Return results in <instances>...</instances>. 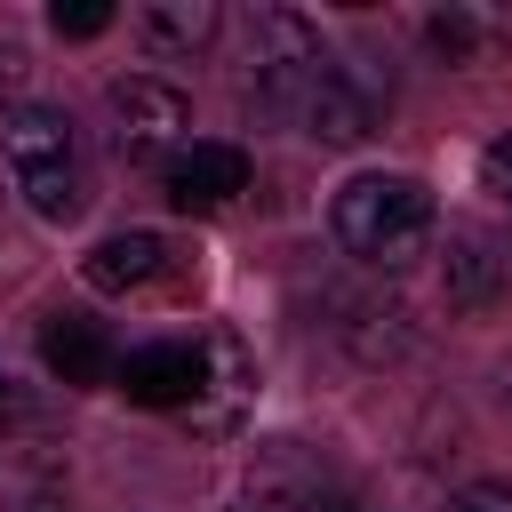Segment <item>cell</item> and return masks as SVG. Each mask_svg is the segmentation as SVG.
<instances>
[{
	"instance_id": "6da1fadb",
	"label": "cell",
	"mask_w": 512,
	"mask_h": 512,
	"mask_svg": "<svg viewBox=\"0 0 512 512\" xmlns=\"http://www.w3.org/2000/svg\"><path fill=\"white\" fill-rule=\"evenodd\" d=\"M0 160H8V184L24 192L32 216L72 224V216L88 208V160H80V136H72L64 112L16 104V112L0 120Z\"/></svg>"
},
{
	"instance_id": "7a4b0ae2",
	"label": "cell",
	"mask_w": 512,
	"mask_h": 512,
	"mask_svg": "<svg viewBox=\"0 0 512 512\" xmlns=\"http://www.w3.org/2000/svg\"><path fill=\"white\" fill-rule=\"evenodd\" d=\"M336 240L344 256L376 264V272H408L432 248V192L416 176H352L336 192Z\"/></svg>"
},
{
	"instance_id": "3957f363",
	"label": "cell",
	"mask_w": 512,
	"mask_h": 512,
	"mask_svg": "<svg viewBox=\"0 0 512 512\" xmlns=\"http://www.w3.org/2000/svg\"><path fill=\"white\" fill-rule=\"evenodd\" d=\"M184 128H192V104L184 88L152 80V72H128L104 88V144L128 160V168H168L184 152Z\"/></svg>"
},
{
	"instance_id": "277c9868",
	"label": "cell",
	"mask_w": 512,
	"mask_h": 512,
	"mask_svg": "<svg viewBox=\"0 0 512 512\" xmlns=\"http://www.w3.org/2000/svg\"><path fill=\"white\" fill-rule=\"evenodd\" d=\"M248 88H256V104L264 112H288L296 104V88L328 64V48H320V32L296 16V8H256L248 16Z\"/></svg>"
},
{
	"instance_id": "5b68a950",
	"label": "cell",
	"mask_w": 512,
	"mask_h": 512,
	"mask_svg": "<svg viewBox=\"0 0 512 512\" xmlns=\"http://www.w3.org/2000/svg\"><path fill=\"white\" fill-rule=\"evenodd\" d=\"M248 152L240 144H216V136H192L168 168H160V192H168V208H184V216H216V208H232L240 192H248Z\"/></svg>"
},
{
	"instance_id": "8992f818",
	"label": "cell",
	"mask_w": 512,
	"mask_h": 512,
	"mask_svg": "<svg viewBox=\"0 0 512 512\" xmlns=\"http://www.w3.org/2000/svg\"><path fill=\"white\" fill-rule=\"evenodd\" d=\"M288 120H296L312 144H360V136L376 128V96H368V80H360V72H344V64H320V72L296 88Z\"/></svg>"
},
{
	"instance_id": "52a82bcc",
	"label": "cell",
	"mask_w": 512,
	"mask_h": 512,
	"mask_svg": "<svg viewBox=\"0 0 512 512\" xmlns=\"http://www.w3.org/2000/svg\"><path fill=\"white\" fill-rule=\"evenodd\" d=\"M112 392H128L136 408H192L208 392V344H136Z\"/></svg>"
},
{
	"instance_id": "ba28073f",
	"label": "cell",
	"mask_w": 512,
	"mask_h": 512,
	"mask_svg": "<svg viewBox=\"0 0 512 512\" xmlns=\"http://www.w3.org/2000/svg\"><path fill=\"white\" fill-rule=\"evenodd\" d=\"M440 288H448V304H464V312H488V304L512 288V256L496 248V232H480V224H456V232H448V256H440Z\"/></svg>"
},
{
	"instance_id": "9c48e42d",
	"label": "cell",
	"mask_w": 512,
	"mask_h": 512,
	"mask_svg": "<svg viewBox=\"0 0 512 512\" xmlns=\"http://www.w3.org/2000/svg\"><path fill=\"white\" fill-rule=\"evenodd\" d=\"M40 360H48V376L72 384V392H104V384L120 376L112 336H104L96 320H80V312H56V320L40 328Z\"/></svg>"
},
{
	"instance_id": "30bf717a",
	"label": "cell",
	"mask_w": 512,
	"mask_h": 512,
	"mask_svg": "<svg viewBox=\"0 0 512 512\" xmlns=\"http://www.w3.org/2000/svg\"><path fill=\"white\" fill-rule=\"evenodd\" d=\"M176 264V248L160 240V232H112L80 272H88V288H104V296H128V288H152L160 272Z\"/></svg>"
},
{
	"instance_id": "8fae6325",
	"label": "cell",
	"mask_w": 512,
	"mask_h": 512,
	"mask_svg": "<svg viewBox=\"0 0 512 512\" xmlns=\"http://www.w3.org/2000/svg\"><path fill=\"white\" fill-rule=\"evenodd\" d=\"M128 24H136L144 48H160V56H192L200 40H216V0H144Z\"/></svg>"
},
{
	"instance_id": "7c38bea8",
	"label": "cell",
	"mask_w": 512,
	"mask_h": 512,
	"mask_svg": "<svg viewBox=\"0 0 512 512\" xmlns=\"http://www.w3.org/2000/svg\"><path fill=\"white\" fill-rule=\"evenodd\" d=\"M112 0H56L48 8V24H56V40H96V32H112Z\"/></svg>"
},
{
	"instance_id": "4fadbf2b",
	"label": "cell",
	"mask_w": 512,
	"mask_h": 512,
	"mask_svg": "<svg viewBox=\"0 0 512 512\" xmlns=\"http://www.w3.org/2000/svg\"><path fill=\"white\" fill-rule=\"evenodd\" d=\"M240 512H344L328 488H256Z\"/></svg>"
},
{
	"instance_id": "5bb4252c",
	"label": "cell",
	"mask_w": 512,
	"mask_h": 512,
	"mask_svg": "<svg viewBox=\"0 0 512 512\" xmlns=\"http://www.w3.org/2000/svg\"><path fill=\"white\" fill-rule=\"evenodd\" d=\"M448 512H512V488L504 480H472V488L448 496Z\"/></svg>"
},
{
	"instance_id": "9a60e30c",
	"label": "cell",
	"mask_w": 512,
	"mask_h": 512,
	"mask_svg": "<svg viewBox=\"0 0 512 512\" xmlns=\"http://www.w3.org/2000/svg\"><path fill=\"white\" fill-rule=\"evenodd\" d=\"M480 176H488V192H504V200H512V136H496V144L480 152Z\"/></svg>"
},
{
	"instance_id": "2e32d148",
	"label": "cell",
	"mask_w": 512,
	"mask_h": 512,
	"mask_svg": "<svg viewBox=\"0 0 512 512\" xmlns=\"http://www.w3.org/2000/svg\"><path fill=\"white\" fill-rule=\"evenodd\" d=\"M424 32H432V48H440V56H464V48H472V24H464V16H432Z\"/></svg>"
},
{
	"instance_id": "e0dca14e",
	"label": "cell",
	"mask_w": 512,
	"mask_h": 512,
	"mask_svg": "<svg viewBox=\"0 0 512 512\" xmlns=\"http://www.w3.org/2000/svg\"><path fill=\"white\" fill-rule=\"evenodd\" d=\"M16 88H24V48H16V40H0V104H8Z\"/></svg>"
},
{
	"instance_id": "ac0fdd59",
	"label": "cell",
	"mask_w": 512,
	"mask_h": 512,
	"mask_svg": "<svg viewBox=\"0 0 512 512\" xmlns=\"http://www.w3.org/2000/svg\"><path fill=\"white\" fill-rule=\"evenodd\" d=\"M24 416H32V400H24V392H16V376L0 368V424H24Z\"/></svg>"
},
{
	"instance_id": "d6986e66",
	"label": "cell",
	"mask_w": 512,
	"mask_h": 512,
	"mask_svg": "<svg viewBox=\"0 0 512 512\" xmlns=\"http://www.w3.org/2000/svg\"><path fill=\"white\" fill-rule=\"evenodd\" d=\"M16 512H64V504H48V496H32V504H16Z\"/></svg>"
},
{
	"instance_id": "ffe728a7",
	"label": "cell",
	"mask_w": 512,
	"mask_h": 512,
	"mask_svg": "<svg viewBox=\"0 0 512 512\" xmlns=\"http://www.w3.org/2000/svg\"><path fill=\"white\" fill-rule=\"evenodd\" d=\"M504 400H512V360H504Z\"/></svg>"
}]
</instances>
